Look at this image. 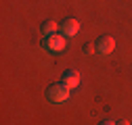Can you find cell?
<instances>
[{"label":"cell","mask_w":132,"mask_h":125,"mask_svg":"<svg viewBox=\"0 0 132 125\" xmlns=\"http://www.w3.org/2000/svg\"><path fill=\"white\" fill-rule=\"evenodd\" d=\"M46 98L51 100V102H55V104L67 102V100H69V88L63 86L61 81H59V84H53V86L46 88Z\"/></svg>","instance_id":"1"},{"label":"cell","mask_w":132,"mask_h":125,"mask_svg":"<svg viewBox=\"0 0 132 125\" xmlns=\"http://www.w3.org/2000/svg\"><path fill=\"white\" fill-rule=\"evenodd\" d=\"M42 48H46L48 52H63L67 48V40L63 34H53V36H44L42 40Z\"/></svg>","instance_id":"2"},{"label":"cell","mask_w":132,"mask_h":125,"mask_svg":"<svg viewBox=\"0 0 132 125\" xmlns=\"http://www.w3.org/2000/svg\"><path fill=\"white\" fill-rule=\"evenodd\" d=\"M94 44H96V52H98V54H111V52L115 50V40H113L111 36L98 38Z\"/></svg>","instance_id":"3"},{"label":"cell","mask_w":132,"mask_h":125,"mask_svg":"<svg viewBox=\"0 0 132 125\" xmlns=\"http://www.w3.org/2000/svg\"><path fill=\"white\" fill-rule=\"evenodd\" d=\"M78 29H80L78 19H65L63 25H61V34H63L65 38H73V36L78 34Z\"/></svg>","instance_id":"4"},{"label":"cell","mask_w":132,"mask_h":125,"mask_svg":"<svg viewBox=\"0 0 132 125\" xmlns=\"http://www.w3.org/2000/svg\"><path fill=\"white\" fill-rule=\"evenodd\" d=\"M80 79H82V77H80L78 71H65L63 77H61V84H63V86H67L69 90H73V88L80 86Z\"/></svg>","instance_id":"5"},{"label":"cell","mask_w":132,"mask_h":125,"mask_svg":"<svg viewBox=\"0 0 132 125\" xmlns=\"http://www.w3.org/2000/svg\"><path fill=\"white\" fill-rule=\"evenodd\" d=\"M40 29H42V34H44V36H53V34H55V29H57V23H55L53 19H46V21H42Z\"/></svg>","instance_id":"6"},{"label":"cell","mask_w":132,"mask_h":125,"mask_svg":"<svg viewBox=\"0 0 132 125\" xmlns=\"http://www.w3.org/2000/svg\"><path fill=\"white\" fill-rule=\"evenodd\" d=\"M94 50H96V44L94 42H86L84 44V54H92Z\"/></svg>","instance_id":"7"},{"label":"cell","mask_w":132,"mask_h":125,"mask_svg":"<svg viewBox=\"0 0 132 125\" xmlns=\"http://www.w3.org/2000/svg\"><path fill=\"white\" fill-rule=\"evenodd\" d=\"M98 125H115L111 119H105V121H101V123H98Z\"/></svg>","instance_id":"8"},{"label":"cell","mask_w":132,"mask_h":125,"mask_svg":"<svg viewBox=\"0 0 132 125\" xmlns=\"http://www.w3.org/2000/svg\"><path fill=\"white\" fill-rule=\"evenodd\" d=\"M115 125H130V123H128L126 119H122V121H118V123H115Z\"/></svg>","instance_id":"9"}]
</instances>
